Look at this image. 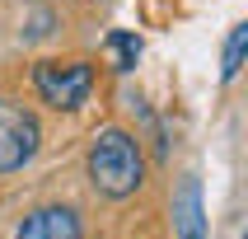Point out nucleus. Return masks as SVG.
<instances>
[{
	"label": "nucleus",
	"mask_w": 248,
	"mask_h": 239,
	"mask_svg": "<svg viewBox=\"0 0 248 239\" xmlns=\"http://www.w3.org/2000/svg\"><path fill=\"white\" fill-rule=\"evenodd\" d=\"M38 150V122L33 112H24L19 103H5L0 98V174H14L24 169Z\"/></svg>",
	"instance_id": "7ed1b4c3"
},
{
	"label": "nucleus",
	"mask_w": 248,
	"mask_h": 239,
	"mask_svg": "<svg viewBox=\"0 0 248 239\" xmlns=\"http://www.w3.org/2000/svg\"><path fill=\"white\" fill-rule=\"evenodd\" d=\"M244 47H248V24H239L234 33H230V42H225V66H220L225 80L239 75V66H244Z\"/></svg>",
	"instance_id": "423d86ee"
},
{
	"label": "nucleus",
	"mask_w": 248,
	"mask_h": 239,
	"mask_svg": "<svg viewBox=\"0 0 248 239\" xmlns=\"http://www.w3.org/2000/svg\"><path fill=\"white\" fill-rule=\"evenodd\" d=\"M173 221H178V235L183 239H206V221H202V188H197V178L183 183L178 202H173Z\"/></svg>",
	"instance_id": "39448f33"
},
{
	"label": "nucleus",
	"mask_w": 248,
	"mask_h": 239,
	"mask_svg": "<svg viewBox=\"0 0 248 239\" xmlns=\"http://www.w3.org/2000/svg\"><path fill=\"white\" fill-rule=\"evenodd\" d=\"M140 178H145V159L126 131L108 127L89 141V183L103 197H131L140 188Z\"/></svg>",
	"instance_id": "f257e3e1"
},
{
	"label": "nucleus",
	"mask_w": 248,
	"mask_h": 239,
	"mask_svg": "<svg viewBox=\"0 0 248 239\" xmlns=\"http://www.w3.org/2000/svg\"><path fill=\"white\" fill-rule=\"evenodd\" d=\"M108 52L117 56V70H131L140 56V38H131V33H112L108 38Z\"/></svg>",
	"instance_id": "0eeeda50"
},
{
	"label": "nucleus",
	"mask_w": 248,
	"mask_h": 239,
	"mask_svg": "<svg viewBox=\"0 0 248 239\" xmlns=\"http://www.w3.org/2000/svg\"><path fill=\"white\" fill-rule=\"evenodd\" d=\"M14 239H80V216L70 207H42L19 225Z\"/></svg>",
	"instance_id": "20e7f679"
},
{
	"label": "nucleus",
	"mask_w": 248,
	"mask_h": 239,
	"mask_svg": "<svg viewBox=\"0 0 248 239\" xmlns=\"http://www.w3.org/2000/svg\"><path fill=\"white\" fill-rule=\"evenodd\" d=\"M33 84H38L42 103H52V108H80L84 98L94 94V70L84 66V61H42L33 70Z\"/></svg>",
	"instance_id": "f03ea898"
}]
</instances>
